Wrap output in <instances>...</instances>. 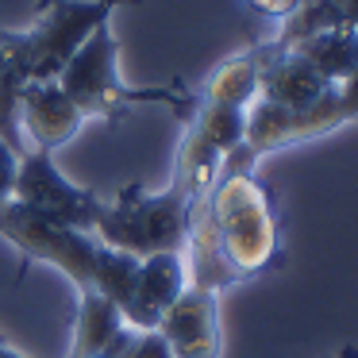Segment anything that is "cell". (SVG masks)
I'll list each match as a JSON object with an SVG mask.
<instances>
[{
    "label": "cell",
    "instance_id": "14",
    "mask_svg": "<svg viewBox=\"0 0 358 358\" xmlns=\"http://www.w3.org/2000/svg\"><path fill=\"white\" fill-rule=\"evenodd\" d=\"M20 155L24 150L16 147V143L8 139V135L0 131V208L12 201V193H16V166H20Z\"/></svg>",
    "mask_w": 358,
    "mask_h": 358
},
{
    "label": "cell",
    "instance_id": "9",
    "mask_svg": "<svg viewBox=\"0 0 358 358\" xmlns=\"http://www.w3.org/2000/svg\"><path fill=\"white\" fill-rule=\"evenodd\" d=\"M85 116L78 112V104L66 96V89L55 81H27L20 89V127L27 131L35 150H47L55 155L58 147L73 139L81 131Z\"/></svg>",
    "mask_w": 358,
    "mask_h": 358
},
{
    "label": "cell",
    "instance_id": "5",
    "mask_svg": "<svg viewBox=\"0 0 358 358\" xmlns=\"http://www.w3.org/2000/svg\"><path fill=\"white\" fill-rule=\"evenodd\" d=\"M124 4H139V0H39V20L31 31H24L31 78L55 81L81 50V43L101 24H112L116 8Z\"/></svg>",
    "mask_w": 358,
    "mask_h": 358
},
{
    "label": "cell",
    "instance_id": "1",
    "mask_svg": "<svg viewBox=\"0 0 358 358\" xmlns=\"http://www.w3.org/2000/svg\"><path fill=\"white\" fill-rule=\"evenodd\" d=\"M281 212L273 189L247 166L224 162L212 193L193 212L185 243L189 285L224 289L281 270Z\"/></svg>",
    "mask_w": 358,
    "mask_h": 358
},
{
    "label": "cell",
    "instance_id": "17",
    "mask_svg": "<svg viewBox=\"0 0 358 358\" xmlns=\"http://www.w3.org/2000/svg\"><path fill=\"white\" fill-rule=\"evenodd\" d=\"M339 101H343V112H347V120L355 124V120H358V73H355V78H347V81L339 85Z\"/></svg>",
    "mask_w": 358,
    "mask_h": 358
},
{
    "label": "cell",
    "instance_id": "7",
    "mask_svg": "<svg viewBox=\"0 0 358 358\" xmlns=\"http://www.w3.org/2000/svg\"><path fill=\"white\" fill-rule=\"evenodd\" d=\"M155 331L166 339L173 358H220V350H224L220 293L204 285H185V293L166 308Z\"/></svg>",
    "mask_w": 358,
    "mask_h": 358
},
{
    "label": "cell",
    "instance_id": "12",
    "mask_svg": "<svg viewBox=\"0 0 358 358\" xmlns=\"http://www.w3.org/2000/svg\"><path fill=\"white\" fill-rule=\"evenodd\" d=\"M296 55L308 58L316 66L320 78H327L331 85H343L347 78L358 73V31L355 27H331V31H320L312 39L296 43Z\"/></svg>",
    "mask_w": 358,
    "mask_h": 358
},
{
    "label": "cell",
    "instance_id": "18",
    "mask_svg": "<svg viewBox=\"0 0 358 358\" xmlns=\"http://www.w3.org/2000/svg\"><path fill=\"white\" fill-rule=\"evenodd\" d=\"M331 4L343 12V20H347V27H355V31H358V0H331Z\"/></svg>",
    "mask_w": 358,
    "mask_h": 358
},
{
    "label": "cell",
    "instance_id": "11",
    "mask_svg": "<svg viewBox=\"0 0 358 358\" xmlns=\"http://www.w3.org/2000/svg\"><path fill=\"white\" fill-rule=\"evenodd\" d=\"M258 81H262V58L258 50H243L231 55L208 73L204 81V96L208 104H224V108H250L258 101Z\"/></svg>",
    "mask_w": 358,
    "mask_h": 358
},
{
    "label": "cell",
    "instance_id": "20",
    "mask_svg": "<svg viewBox=\"0 0 358 358\" xmlns=\"http://www.w3.org/2000/svg\"><path fill=\"white\" fill-rule=\"evenodd\" d=\"M335 358H358V347L355 343H343V347L335 350Z\"/></svg>",
    "mask_w": 358,
    "mask_h": 358
},
{
    "label": "cell",
    "instance_id": "2",
    "mask_svg": "<svg viewBox=\"0 0 358 358\" xmlns=\"http://www.w3.org/2000/svg\"><path fill=\"white\" fill-rule=\"evenodd\" d=\"M58 85L66 89L81 116H96V120H124L135 104H166V108L181 112L189 120V112L196 108V96L185 93L181 85H155V89H139L127 85L116 70V35L112 24H101L81 50L66 62V70L58 73Z\"/></svg>",
    "mask_w": 358,
    "mask_h": 358
},
{
    "label": "cell",
    "instance_id": "4",
    "mask_svg": "<svg viewBox=\"0 0 358 358\" xmlns=\"http://www.w3.org/2000/svg\"><path fill=\"white\" fill-rule=\"evenodd\" d=\"M0 239L20 255V278L31 262H47L70 281L78 293H93L96 278V239L93 231H78L43 212L27 208L20 201H8L0 208ZM16 278V281H20Z\"/></svg>",
    "mask_w": 358,
    "mask_h": 358
},
{
    "label": "cell",
    "instance_id": "19",
    "mask_svg": "<svg viewBox=\"0 0 358 358\" xmlns=\"http://www.w3.org/2000/svg\"><path fill=\"white\" fill-rule=\"evenodd\" d=\"M0 358H31V355H24V350H16V347H8V343L0 339Z\"/></svg>",
    "mask_w": 358,
    "mask_h": 358
},
{
    "label": "cell",
    "instance_id": "10",
    "mask_svg": "<svg viewBox=\"0 0 358 358\" xmlns=\"http://www.w3.org/2000/svg\"><path fill=\"white\" fill-rule=\"evenodd\" d=\"M258 58H262V81H258V96L270 104H281L289 112H304L320 104L331 93V81L320 78L316 66L301 58L296 50H273L270 43H258Z\"/></svg>",
    "mask_w": 358,
    "mask_h": 358
},
{
    "label": "cell",
    "instance_id": "8",
    "mask_svg": "<svg viewBox=\"0 0 358 358\" xmlns=\"http://www.w3.org/2000/svg\"><path fill=\"white\" fill-rule=\"evenodd\" d=\"M189 285V266H185V250H162V255H147L139 262L135 273L131 296L124 301L120 316L127 327L135 331H155L162 324L166 308L185 293Z\"/></svg>",
    "mask_w": 358,
    "mask_h": 358
},
{
    "label": "cell",
    "instance_id": "6",
    "mask_svg": "<svg viewBox=\"0 0 358 358\" xmlns=\"http://www.w3.org/2000/svg\"><path fill=\"white\" fill-rule=\"evenodd\" d=\"M12 201L27 204V208L43 212V216L58 220V224H66V227H78V231H93L96 212H101V196H96L93 189L70 181L55 166V155L35 150V147H27L24 155H20Z\"/></svg>",
    "mask_w": 358,
    "mask_h": 358
},
{
    "label": "cell",
    "instance_id": "3",
    "mask_svg": "<svg viewBox=\"0 0 358 358\" xmlns=\"http://www.w3.org/2000/svg\"><path fill=\"white\" fill-rule=\"evenodd\" d=\"M189 227H193V204L173 185L147 193L139 181H127L112 201H101L93 235L116 250L135 258L162 255V250H185Z\"/></svg>",
    "mask_w": 358,
    "mask_h": 358
},
{
    "label": "cell",
    "instance_id": "13",
    "mask_svg": "<svg viewBox=\"0 0 358 358\" xmlns=\"http://www.w3.org/2000/svg\"><path fill=\"white\" fill-rule=\"evenodd\" d=\"M139 262H143V258H135V255H127V250H116V247H108V243H101V247H96L93 293L104 296L108 304H116V308H124V301L131 296Z\"/></svg>",
    "mask_w": 358,
    "mask_h": 358
},
{
    "label": "cell",
    "instance_id": "15",
    "mask_svg": "<svg viewBox=\"0 0 358 358\" xmlns=\"http://www.w3.org/2000/svg\"><path fill=\"white\" fill-rule=\"evenodd\" d=\"M124 358H173L166 339L158 331H135L131 327V339L124 347Z\"/></svg>",
    "mask_w": 358,
    "mask_h": 358
},
{
    "label": "cell",
    "instance_id": "16",
    "mask_svg": "<svg viewBox=\"0 0 358 358\" xmlns=\"http://www.w3.org/2000/svg\"><path fill=\"white\" fill-rule=\"evenodd\" d=\"M247 8L262 20H289L301 8V0H247Z\"/></svg>",
    "mask_w": 358,
    "mask_h": 358
}]
</instances>
